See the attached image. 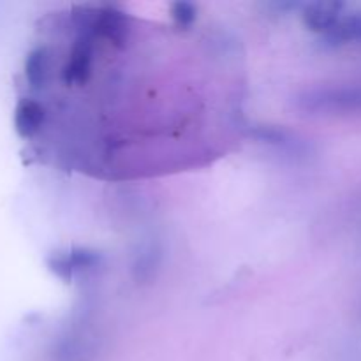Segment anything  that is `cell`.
Masks as SVG:
<instances>
[{"label": "cell", "mask_w": 361, "mask_h": 361, "mask_svg": "<svg viewBox=\"0 0 361 361\" xmlns=\"http://www.w3.org/2000/svg\"><path fill=\"white\" fill-rule=\"evenodd\" d=\"M25 59L28 87L59 88L53 157L102 180L185 171L240 137L242 55L219 30L78 7Z\"/></svg>", "instance_id": "obj_1"}]
</instances>
